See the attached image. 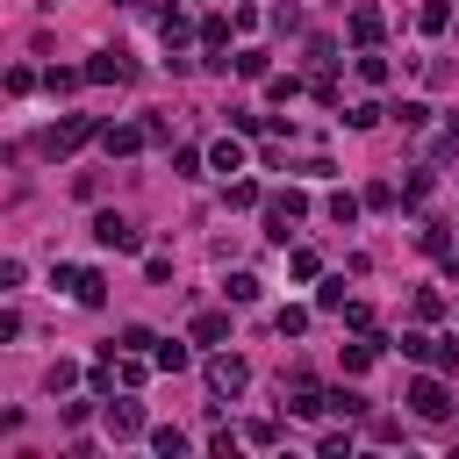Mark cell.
I'll return each mask as SVG.
<instances>
[{
	"instance_id": "22",
	"label": "cell",
	"mask_w": 459,
	"mask_h": 459,
	"mask_svg": "<svg viewBox=\"0 0 459 459\" xmlns=\"http://www.w3.org/2000/svg\"><path fill=\"white\" fill-rule=\"evenodd\" d=\"M151 452H165V459H179V452H186V430H172V423H158V430H151Z\"/></svg>"
},
{
	"instance_id": "1",
	"label": "cell",
	"mask_w": 459,
	"mask_h": 459,
	"mask_svg": "<svg viewBox=\"0 0 459 459\" xmlns=\"http://www.w3.org/2000/svg\"><path fill=\"white\" fill-rule=\"evenodd\" d=\"M301 215H308V194H301V186H280V194L265 201V237H273V244H287V230H294Z\"/></svg>"
},
{
	"instance_id": "33",
	"label": "cell",
	"mask_w": 459,
	"mask_h": 459,
	"mask_svg": "<svg viewBox=\"0 0 459 459\" xmlns=\"http://www.w3.org/2000/svg\"><path fill=\"white\" fill-rule=\"evenodd\" d=\"M273 323H280V337H301V330H308V308H280Z\"/></svg>"
},
{
	"instance_id": "15",
	"label": "cell",
	"mask_w": 459,
	"mask_h": 459,
	"mask_svg": "<svg viewBox=\"0 0 459 459\" xmlns=\"http://www.w3.org/2000/svg\"><path fill=\"white\" fill-rule=\"evenodd\" d=\"M416 29H423V36H445V29H452V0H423V7H416Z\"/></svg>"
},
{
	"instance_id": "29",
	"label": "cell",
	"mask_w": 459,
	"mask_h": 459,
	"mask_svg": "<svg viewBox=\"0 0 459 459\" xmlns=\"http://www.w3.org/2000/svg\"><path fill=\"white\" fill-rule=\"evenodd\" d=\"M344 301H351V294H344V280H323V294H316V308H330V316H344Z\"/></svg>"
},
{
	"instance_id": "28",
	"label": "cell",
	"mask_w": 459,
	"mask_h": 459,
	"mask_svg": "<svg viewBox=\"0 0 459 459\" xmlns=\"http://www.w3.org/2000/svg\"><path fill=\"white\" fill-rule=\"evenodd\" d=\"M394 122H402V129H423V122H430V100H402Z\"/></svg>"
},
{
	"instance_id": "13",
	"label": "cell",
	"mask_w": 459,
	"mask_h": 459,
	"mask_svg": "<svg viewBox=\"0 0 459 459\" xmlns=\"http://www.w3.org/2000/svg\"><path fill=\"white\" fill-rule=\"evenodd\" d=\"M186 344H194V337H158V344H151L158 373H186V366H194V351H186Z\"/></svg>"
},
{
	"instance_id": "9",
	"label": "cell",
	"mask_w": 459,
	"mask_h": 459,
	"mask_svg": "<svg viewBox=\"0 0 459 459\" xmlns=\"http://www.w3.org/2000/svg\"><path fill=\"white\" fill-rule=\"evenodd\" d=\"M93 237H100L108 251H143V230H129L115 208H108V215H93Z\"/></svg>"
},
{
	"instance_id": "4",
	"label": "cell",
	"mask_w": 459,
	"mask_h": 459,
	"mask_svg": "<svg viewBox=\"0 0 459 459\" xmlns=\"http://www.w3.org/2000/svg\"><path fill=\"white\" fill-rule=\"evenodd\" d=\"M93 136H100V122H93V115H72V122H57V129L43 136V151H50V158H72V151L93 143Z\"/></svg>"
},
{
	"instance_id": "3",
	"label": "cell",
	"mask_w": 459,
	"mask_h": 459,
	"mask_svg": "<svg viewBox=\"0 0 459 459\" xmlns=\"http://www.w3.org/2000/svg\"><path fill=\"white\" fill-rule=\"evenodd\" d=\"M409 409H416L423 423H437V416H452V394H445V380H437V366L409 380Z\"/></svg>"
},
{
	"instance_id": "10",
	"label": "cell",
	"mask_w": 459,
	"mask_h": 459,
	"mask_svg": "<svg viewBox=\"0 0 459 459\" xmlns=\"http://www.w3.org/2000/svg\"><path fill=\"white\" fill-rule=\"evenodd\" d=\"M186 337H194V344H230V308H201V316L186 323Z\"/></svg>"
},
{
	"instance_id": "26",
	"label": "cell",
	"mask_w": 459,
	"mask_h": 459,
	"mask_svg": "<svg viewBox=\"0 0 459 459\" xmlns=\"http://www.w3.org/2000/svg\"><path fill=\"white\" fill-rule=\"evenodd\" d=\"M330 416H366V394H351V387H330Z\"/></svg>"
},
{
	"instance_id": "37",
	"label": "cell",
	"mask_w": 459,
	"mask_h": 459,
	"mask_svg": "<svg viewBox=\"0 0 459 459\" xmlns=\"http://www.w3.org/2000/svg\"><path fill=\"white\" fill-rule=\"evenodd\" d=\"M151 344H158V337H151L143 323H129V330H122V351H151Z\"/></svg>"
},
{
	"instance_id": "38",
	"label": "cell",
	"mask_w": 459,
	"mask_h": 459,
	"mask_svg": "<svg viewBox=\"0 0 459 459\" xmlns=\"http://www.w3.org/2000/svg\"><path fill=\"white\" fill-rule=\"evenodd\" d=\"M72 380H79V366H72V359H57V366H50V394H65Z\"/></svg>"
},
{
	"instance_id": "12",
	"label": "cell",
	"mask_w": 459,
	"mask_h": 459,
	"mask_svg": "<svg viewBox=\"0 0 459 459\" xmlns=\"http://www.w3.org/2000/svg\"><path fill=\"white\" fill-rule=\"evenodd\" d=\"M86 79H93V86H115V79H136V65L115 57V50H100V57H86Z\"/></svg>"
},
{
	"instance_id": "8",
	"label": "cell",
	"mask_w": 459,
	"mask_h": 459,
	"mask_svg": "<svg viewBox=\"0 0 459 459\" xmlns=\"http://www.w3.org/2000/svg\"><path fill=\"white\" fill-rule=\"evenodd\" d=\"M143 143H151V122H108V129H100V151H108V158H129V151H143Z\"/></svg>"
},
{
	"instance_id": "14",
	"label": "cell",
	"mask_w": 459,
	"mask_h": 459,
	"mask_svg": "<svg viewBox=\"0 0 459 459\" xmlns=\"http://www.w3.org/2000/svg\"><path fill=\"white\" fill-rule=\"evenodd\" d=\"M208 165H215L222 179H230V172H244V143H237V136H215V143H208Z\"/></svg>"
},
{
	"instance_id": "7",
	"label": "cell",
	"mask_w": 459,
	"mask_h": 459,
	"mask_svg": "<svg viewBox=\"0 0 459 459\" xmlns=\"http://www.w3.org/2000/svg\"><path fill=\"white\" fill-rule=\"evenodd\" d=\"M100 423H108V437H115V445H122V437H151V430H143V402H129V394H122V402H108V409H100Z\"/></svg>"
},
{
	"instance_id": "23",
	"label": "cell",
	"mask_w": 459,
	"mask_h": 459,
	"mask_svg": "<svg viewBox=\"0 0 459 459\" xmlns=\"http://www.w3.org/2000/svg\"><path fill=\"white\" fill-rule=\"evenodd\" d=\"M230 29H237V14H230V22H222V14H208V22H201V43H208V50H222V43H230Z\"/></svg>"
},
{
	"instance_id": "25",
	"label": "cell",
	"mask_w": 459,
	"mask_h": 459,
	"mask_svg": "<svg viewBox=\"0 0 459 459\" xmlns=\"http://www.w3.org/2000/svg\"><path fill=\"white\" fill-rule=\"evenodd\" d=\"M380 115H387V108H380V100H351V108H344V122H351V129H373V122H380Z\"/></svg>"
},
{
	"instance_id": "36",
	"label": "cell",
	"mask_w": 459,
	"mask_h": 459,
	"mask_svg": "<svg viewBox=\"0 0 459 459\" xmlns=\"http://www.w3.org/2000/svg\"><path fill=\"white\" fill-rule=\"evenodd\" d=\"M230 208H258V186L251 179H230Z\"/></svg>"
},
{
	"instance_id": "16",
	"label": "cell",
	"mask_w": 459,
	"mask_h": 459,
	"mask_svg": "<svg viewBox=\"0 0 459 459\" xmlns=\"http://www.w3.org/2000/svg\"><path fill=\"white\" fill-rule=\"evenodd\" d=\"M43 86H50V93H79V86H86V65H50Z\"/></svg>"
},
{
	"instance_id": "17",
	"label": "cell",
	"mask_w": 459,
	"mask_h": 459,
	"mask_svg": "<svg viewBox=\"0 0 459 459\" xmlns=\"http://www.w3.org/2000/svg\"><path fill=\"white\" fill-rule=\"evenodd\" d=\"M222 294L244 308V301H258V294H265V280H258V273H230V280H222Z\"/></svg>"
},
{
	"instance_id": "11",
	"label": "cell",
	"mask_w": 459,
	"mask_h": 459,
	"mask_svg": "<svg viewBox=\"0 0 459 459\" xmlns=\"http://www.w3.org/2000/svg\"><path fill=\"white\" fill-rule=\"evenodd\" d=\"M380 29H387L380 7H351V43H359V50H380Z\"/></svg>"
},
{
	"instance_id": "27",
	"label": "cell",
	"mask_w": 459,
	"mask_h": 459,
	"mask_svg": "<svg viewBox=\"0 0 459 459\" xmlns=\"http://www.w3.org/2000/svg\"><path fill=\"white\" fill-rule=\"evenodd\" d=\"M244 445H280V423H273V416H251V423H244Z\"/></svg>"
},
{
	"instance_id": "2",
	"label": "cell",
	"mask_w": 459,
	"mask_h": 459,
	"mask_svg": "<svg viewBox=\"0 0 459 459\" xmlns=\"http://www.w3.org/2000/svg\"><path fill=\"white\" fill-rule=\"evenodd\" d=\"M402 359H423V366L452 373V366H459V344H445V337H430V330H402Z\"/></svg>"
},
{
	"instance_id": "39",
	"label": "cell",
	"mask_w": 459,
	"mask_h": 459,
	"mask_svg": "<svg viewBox=\"0 0 459 459\" xmlns=\"http://www.w3.org/2000/svg\"><path fill=\"white\" fill-rule=\"evenodd\" d=\"M237 445H244L237 430H215V437H208V452H215V459H237Z\"/></svg>"
},
{
	"instance_id": "18",
	"label": "cell",
	"mask_w": 459,
	"mask_h": 459,
	"mask_svg": "<svg viewBox=\"0 0 459 459\" xmlns=\"http://www.w3.org/2000/svg\"><path fill=\"white\" fill-rule=\"evenodd\" d=\"M380 344H387V337H366V344H344V373H366V366L380 359Z\"/></svg>"
},
{
	"instance_id": "19",
	"label": "cell",
	"mask_w": 459,
	"mask_h": 459,
	"mask_svg": "<svg viewBox=\"0 0 459 459\" xmlns=\"http://www.w3.org/2000/svg\"><path fill=\"white\" fill-rule=\"evenodd\" d=\"M237 79H273V57L265 50H237Z\"/></svg>"
},
{
	"instance_id": "21",
	"label": "cell",
	"mask_w": 459,
	"mask_h": 459,
	"mask_svg": "<svg viewBox=\"0 0 459 459\" xmlns=\"http://www.w3.org/2000/svg\"><path fill=\"white\" fill-rule=\"evenodd\" d=\"M323 208H330V222H344V230H351V222H359V208H366V201H359V194H330V201H323Z\"/></svg>"
},
{
	"instance_id": "20",
	"label": "cell",
	"mask_w": 459,
	"mask_h": 459,
	"mask_svg": "<svg viewBox=\"0 0 459 459\" xmlns=\"http://www.w3.org/2000/svg\"><path fill=\"white\" fill-rule=\"evenodd\" d=\"M294 93H301V79H294V72H273V79H265V100H273V108H287Z\"/></svg>"
},
{
	"instance_id": "6",
	"label": "cell",
	"mask_w": 459,
	"mask_h": 459,
	"mask_svg": "<svg viewBox=\"0 0 459 459\" xmlns=\"http://www.w3.org/2000/svg\"><path fill=\"white\" fill-rule=\"evenodd\" d=\"M244 380H251V366H244L237 351L215 344V359H208V387H215V394H244Z\"/></svg>"
},
{
	"instance_id": "32",
	"label": "cell",
	"mask_w": 459,
	"mask_h": 459,
	"mask_svg": "<svg viewBox=\"0 0 459 459\" xmlns=\"http://www.w3.org/2000/svg\"><path fill=\"white\" fill-rule=\"evenodd\" d=\"M409 308H416V323H437V316H445V301H437V294H430V287H423V294H416V301H409Z\"/></svg>"
},
{
	"instance_id": "5",
	"label": "cell",
	"mask_w": 459,
	"mask_h": 459,
	"mask_svg": "<svg viewBox=\"0 0 459 459\" xmlns=\"http://www.w3.org/2000/svg\"><path fill=\"white\" fill-rule=\"evenodd\" d=\"M57 287H65L79 308H100V301H108V280H100V273H86V265H57Z\"/></svg>"
},
{
	"instance_id": "30",
	"label": "cell",
	"mask_w": 459,
	"mask_h": 459,
	"mask_svg": "<svg viewBox=\"0 0 459 459\" xmlns=\"http://www.w3.org/2000/svg\"><path fill=\"white\" fill-rule=\"evenodd\" d=\"M230 129H237V136H258V129H265V115H251V108H230Z\"/></svg>"
},
{
	"instance_id": "31",
	"label": "cell",
	"mask_w": 459,
	"mask_h": 459,
	"mask_svg": "<svg viewBox=\"0 0 459 459\" xmlns=\"http://www.w3.org/2000/svg\"><path fill=\"white\" fill-rule=\"evenodd\" d=\"M287 273H294V280H316V273H323V258H316V251H294V258H287Z\"/></svg>"
},
{
	"instance_id": "34",
	"label": "cell",
	"mask_w": 459,
	"mask_h": 459,
	"mask_svg": "<svg viewBox=\"0 0 459 459\" xmlns=\"http://www.w3.org/2000/svg\"><path fill=\"white\" fill-rule=\"evenodd\" d=\"M316 452H323V459H344V452H351V430H323V445H316Z\"/></svg>"
},
{
	"instance_id": "35",
	"label": "cell",
	"mask_w": 459,
	"mask_h": 459,
	"mask_svg": "<svg viewBox=\"0 0 459 459\" xmlns=\"http://www.w3.org/2000/svg\"><path fill=\"white\" fill-rule=\"evenodd\" d=\"M158 29H165V43H186V14L172 7V14H158Z\"/></svg>"
},
{
	"instance_id": "24",
	"label": "cell",
	"mask_w": 459,
	"mask_h": 459,
	"mask_svg": "<svg viewBox=\"0 0 459 459\" xmlns=\"http://www.w3.org/2000/svg\"><path fill=\"white\" fill-rule=\"evenodd\" d=\"M359 79H366V86H387V57H380V50H359Z\"/></svg>"
}]
</instances>
